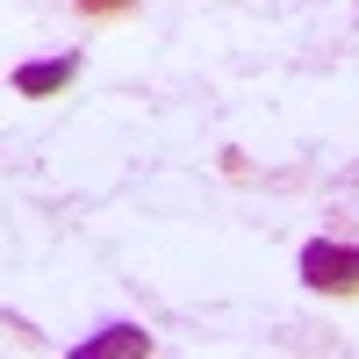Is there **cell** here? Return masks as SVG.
I'll use <instances>...</instances> for the list:
<instances>
[{"mask_svg": "<svg viewBox=\"0 0 359 359\" xmlns=\"http://www.w3.org/2000/svg\"><path fill=\"white\" fill-rule=\"evenodd\" d=\"M302 280L316 294H359V252L331 245V237H309L302 245Z\"/></svg>", "mask_w": 359, "mask_h": 359, "instance_id": "cell-1", "label": "cell"}, {"mask_svg": "<svg viewBox=\"0 0 359 359\" xmlns=\"http://www.w3.org/2000/svg\"><path fill=\"white\" fill-rule=\"evenodd\" d=\"M72 79H79V57H72V50H65V57H36V65H22V72H15V94L50 101V94H65Z\"/></svg>", "mask_w": 359, "mask_h": 359, "instance_id": "cell-2", "label": "cell"}, {"mask_svg": "<svg viewBox=\"0 0 359 359\" xmlns=\"http://www.w3.org/2000/svg\"><path fill=\"white\" fill-rule=\"evenodd\" d=\"M137 352H151V331H137V323H108L86 345H72V359H137Z\"/></svg>", "mask_w": 359, "mask_h": 359, "instance_id": "cell-3", "label": "cell"}, {"mask_svg": "<svg viewBox=\"0 0 359 359\" xmlns=\"http://www.w3.org/2000/svg\"><path fill=\"white\" fill-rule=\"evenodd\" d=\"M72 8H79V15H130L137 0H72Z\"/></svg>", "mask_w": 359, "mask_h": 359, "instance_id": "cell-4", "label": "cell"}]
</instances>
